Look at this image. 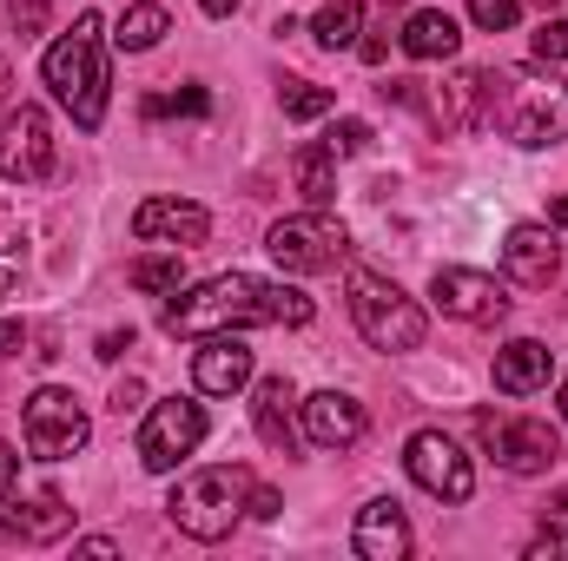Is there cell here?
<instances>
[{
	"label": "cell",
	"mask_w": 568,
	"mask_h": 561,
	"mask_svg": "<svg viewBox=\"0 0 568 561\" xmlns=\"http://www.w3.org/2000/svg\"><path fill=\"white\" fill-rule=\"evenodd\" d=\"M245 324H311V297L291 284L252 278V272H225L205 278L199 290L165 304V330L172 337H219V330H245Z\"/></svg>",
	"instance_id": "1"
},
{
	"label": "cell",
	"mask_w": 568,
	"mask_h": 561,
	"mask_svg": "<svg viewBox=\"0 0 568 561\" xmlns=\"http://www.w3.org/2000/svg\"><path fill=\"white\" fill-rule=\"evenodd\" d=\"M100 13H80L73 20V33H60L53 47H47V86H53V100L73 113V126L80 133H93L100 120H106V53H100Z\"/></svg>",
	"instance_id": "2"
},
{
	"label": "cell",
	"mask_w": 568,
	"mask_h": 561,
	"mask_svg": "<svg viewBox=\"0 0 568 561\" xmlns=\"http://www.w3.org/2000/svg\"><path fill=\"white\" fill-rule=\"evenodd\" d=\"M245 509H252V469H245V462L192 469V476L172 489V502H165L172 529H179V536H192V542H225V536L239 529V516H245Z\"/></svg>",
	"instance_id": "3"
},
{
	"label": "cell",
	"mask_w": 568,
	"mask_h": 561,
	"mask_svg": "<svg viewBox=\"0 0 568 561\" xmlns=\"http://www.w3.org/2000/svg\"><path fill=\"white\" fill-rule=\"evenodd\" d=\"M351 317H357V330H364L371 350H417L429 330L424 310L390 278H377V272H351Z\"/></svg>",
	"instance_id": "4"
},
{
	"label": "cell",
	"mask_w": 568,
	"mask_h": 561,
	"mask_svg": "<svg viewBox=\"0 0 568 561\" xmlns=\"http://www.w3.org/2000/svg\"><path fill=\"white\" fill-rule=\"evenodd\" d=\"M20 436H27V449H33L40 462H67V456L87 449L93 422H87V404H80L73 390L47 384V390L27 397V410H20Z\"/></svg>",
	"instance_id": "5"
},
{
	"label": "cell",
	"mask_w": 568,
	"mask_h": 561,
	"mask_svg": "<svg viewBox=\"0 0 568 561\" xmlns=\"http://www.w3.org/2000/svg\"><path fill=\"white\" fill-rule=\"evenodd\" d=\"M265 252L278 258L291 278H317V272H337V258L351 252V238H344V225L331 218V212H297V218H284L272 225V238H265Z\"/></svg>",
	"instance_id": "6"
},
{
	"label": "cell",
	"mask_w": 568,
	"mask_h": 561,
	"mask_svg": "<svg viewBox=\"0 0 568 561\" xmlns=\"http://www.w3.org/2000/svg\"><path fill=\"white\" fill-rule=\"evenodd\" d=\"M404 469H410V482H417L424 496H436V502H469V496H476V469H469V456H463L443 429H417V436H410Z\"/></svg>",
	"instance_id": "7"
},
{
	"label": "cell",
	"mask_w": 568,
	"mask_h": 561,
	"mask_svg": "<svg viewBox=\"0 0 568 561\" xmlns=\"http://www.w3.org/2000/svg\"><path fill=\"white\" fill-rule=\"evenodd\" d=\"M205 410L199 404H185V397H165L152 417H145V429H140V462L152 469V476H172L199 442H205Z\"/></svg>",
	"instance_id": "8"
},
{
	"label": "cell",
	"mask_w": 568,
	"mask_h": 561,
	"mask_svg": "<svg viewBox=\"0 0 568 561\" xmlns=\"http://www.w3.org/2000/svg\"><path fill=\"white\" fill-rule=\"evenodd\" d=\"M483 442L509 476H542L562 462V436L542 417H483Z\"/></svg>",
	"instance_id": "9"
},
{
	"label": "cell",
	"mask_w": 568,
	"mask_h": 561,
	"mask_svg": "<svg viewBox=\"0 0 568 561\" xmlns=\"http://www.w3.org/2000/svg\"><path fill=\"white\" fill-rule=\"evenodd\" d=\"M53 172V126L40 106H7L0 113V178L40 185Z\"/></svg>",
	"instance_id": "10"
},
{
	"label": "cell",
	"mask_w": 568,
	"mask_h": 561,
	"mask_svg": "<svg viewBox=\"0 0 568 561\" xmlns=\"http://www.w3.org/2000/svg\"><path fill=\"white\" fill-rule=\"evenodd\" d=\"M429 297L443 317H463V324H503L509 317V297L489 272H463V265H443L429 278Z\"/></svg>",
	"instance_id": "11"
},
{
	"label": "cell",
	"mask_w": 568,
	"mask_h": 561,
	"mask_svg": "<svg viewBox=\"0 0 568 561\" xmlns=\"http://www.w3.org/2000/svg\"><path fill=\"white\" fill-rule=\"evenodd\" d=\"M133 232H140L145 245L192 252V245H205V238H212V212H205V205H192V198H145L140 212H133Z\"/></svg>",
	"instance_id": "12"
},
{
	"label": "cell",
	"mask_w": 568,
	"mask_h": 561,
	"mask_svg": "<svg viewBox=\"0 0 568 561\" xmlns=\"http://www.w3.org/2000/svg\"><path fill=\"white\" fill-rule=\"evenodd\" d=\"M0 529L13 536V542H60L67 529H73V509H67V496L60 489H33V496H7L0 502Z\"/></svg>",
	"instance_id": "13"
},
{
	"label": "cell",
	"mask_w": 568,
	"mask_h": 561,
	"mask_svg": "<svg viewBox=\"0 0 568 561\" xmlns=\"http://www.w3.org/2000/svg\"><path fill=\"white\" fill-rule=\"evenodd\" d=\"M503 272H509V284H523V290H549L556 272H562V245L542 225H516L503 238Z\"/></svg>",
	"instance_id": "14"
},
{
	"label": "cell",
	"mask_w": 568,
	"mask_h": 561,
	"mask_svg": "<svg viewBox=\"0 0 568 561\" xmlns=\"http://www.w3.org/2000/svg\"><path fill=\"white\" fill-rule=\"evenodd\" d=\"M304 436H311L317 449H351V442L364 436V404L344 397V390H317V397H304Z\"/></svg>",
	"instance_id": "15"
},
{
	"label": "cell",
	"mask_w": 568,
	"mask_h": 561,
	"mask_svg": "<svg viewBox=\"0 0 568 561\" xmlns=\"http://www.w3.org/2000/svg\"><path fill=\"white\" fill-rule=\"evenodd\" d=\"M192 384L205 390V397H232V390H245L252 384V350L239 344V337H205V350L192 357Z\"/></svg>",
	"instance_id": "16"
},
{
	"label": "cell",
	"mask_w": 568,
	"mask_h": 561,
	"mask_svg": "<svg viewBox=\"0 0 568 561\" xmlns=\"http://www.w3.org/2000/svg\"><path fill=\"white\" fill-rule=\"evenodd\" d=\"M549 370H556V350L536 344V337H516V344L496 350V390H503V397H529V390H542Z\"/></svg>",
	"instance_id": "17"
},
{
	"label": "cell",
	"mask_w": 568,
	"mask_h": 561,
	"mask_svg": "<svg viewBox=\"0 0 568 561\" xmlns=\"http://www.w3.org/2000/svg\"><path fill=\"white\" fill-rule=\"evenodd\" d=\"M357 555L364 561H404L410 555V522H404V509L397 502H364V516H357Z\"/></svg>",
	"instance_id": "18"
},
{
	"label": "cell",
	"mask_w": 568,
	"mask_h": 561,
	"mask_svg": "<svg viewBox=\"0 0 568 561\" xmlns=\"http://www.w3.org/2000/svg\"><path fill=\"white\" fill-rule=\"evenodd\" d=\"M291 404H297L291 377H265V384H258V397H252V422H258L265 449H278V456H291V449H297V429H291Z\"/></svg>",
	"instance_id": "19"
},
{
	"label": "cell",
	"mask_w": 568,
	"mask_h": 561,
	"mask_svg": "<svg viewBox=\"0 0 568 561\" xmlns=\"http://www.w3.org/2000/svg\"><path fill=\"white\" fill-rule=\"evenodd\" d=\"M509 140L516 145H556L568 140V100L562 93H529L523 113L509 120Z\"/></svg>",
	"instance_id": "20"
},
{
	"label": "cell",
	"mask_w": 568,
	"mask_h": 561,
	"mask_svg": "<svg viewBox=\"0 0 568 561\" xmlns=\"http://www.w3.org/2000/svg\"><path fill=\"white\" fill-rule=\"evenodd\" d=\"M397 47H404L410 60H449V53L463 47V33H456V20H449V13H436V7H424V13H410V20H404Z\"/></svg>",
	"instance_id": "21"
},
{
	"label": "cell",
	"mask_w": 568,
	"mask_h": 561,
	"mask_svg": "<svg viewBox=\"0 0 568 561\" xmlns=\"http://www.w3.org/2000/svg\"><path fill=\"white\" fill-rule=\"evenodd\" d=\"M331 159H337V152H331L324 140L304 145V152L291 159V178H297V192H304L317 212H331V198H337V172H331Z\"/></svg>",
	"instance_id": "22"
},
{
	"label": "cell",
	"mask_w": 568,
	"mask_h": 561,
	"mask_svg": "<svg viewBox=\"0 0 568 561\" xmlns=\"http://www.w3.org/2000/svg\"><path fill=\"white\" fill-rule=\"evenodd\" d=\"M357 27H364V0H324L311 20V40L337 53V47H357Z\"/></svg>",
	"instance_id": "23"
},
{
	"label": "cell",
	"mask_w": 568,
	"mask_h": 561,
	"mask_svg": "<svg viewBox=\"0 0 568 561\" xmlns=\"http://www.w3.org/2000/svg\"><path fill=\"white\" fill-rule=\"evenodd\" d=\"M165 27H172V20H165V7H159V0H133V7L120 13V33H113V40H120L126 53H145V47H159V40H165Z\"/></svg>",
	"instance_id": "24"
},
{
	"label": "cell",
	"mask_w": 568,
	"mask_h": 561,
	"mask_svg": "<svg viewBox=\"0 0 568 561\" xmlns=\"http://www.w3.org/2000/svg\"><path fill=\"white\" fill-rule=\"evenodd\" d=\"M278 106H284V120H324L337 106V93L331 86H311V80H284Z\"/></svg>",
	"instance_id": "25"
},
{
	"label": "cell",
	"mask_w": 568,
	"mask_h": 561,
	"mask_svg": "<svg viewBox=\"0 0 568 561\" xmlns=\"http://www.w3.org/2000/svg\"><path fill=\"white\" fill-rule=\"evenodd\" d=\"M126 278H133V290H152V297H165V290H179V284H185V265H179V252H172V258H140Z\"/></svg>",
	"instance_id": "26"
},
{
	"label": "cell",
	"mask_w": 568,
	"mask_h": 561,
	"mask_svg": "<svg viewBox=\"0 0 568 561\" xmlns=\"http://www.w3.org/2000/svg\"><path fill=\"white\" fill-rule=\"evenodd\" d=\"M516 13H523V0H469V20H476L483 33H509Z\"/></svg>",
	"instance_id": "27"
},
{
	"label": "cell",
	"mask_w": 568,
	"mask_h": 561,
	"mask_svg": "<svg viewBox=\"0 0 568 561\" xmlns=\"http://www.w3.org/2000/svg\"><path fill=\"white\" fill-rule=\"evenodd\" d=\"M205 106H212V100H205L199 86H185V93H159V100H145V113H152V120H165V113H205Z\"/></svg>",
	"instance_id": "28"
},
{
	"label": "cell",
	"mask_w": 568,
	"mask_h": 561,
	"mask_svg": "<svg viewBox=\"0 0 568 561\" xmlns=\"http://www.w3.org/2000/svg\"><path fill=\"white\" fill-rule=\"evenodd\" d=\"M324 145H331V152H344V159H357V152H371V126H364V120H337Z\"/></svg>",
	"instance_id": "29"
},
{
	"label": "cell",
	"mask_w": 568,
	"mask_h": 561,
	"mask_svg": "<svg viewBox=\"0 0 568 561\" xmlns=\"http://www.w3.org/2000/svg\"><path fill=\"white\" fill-rule=\"evenodd\" d=\"M536 60H568V20H542V33H536Z\"/></svg>",
	"instance_id": "30"
},
{
	"label": "cell",
	"mask_w": 568,
	"mask_h": 561,
	"mask_svg": "<svg viewBox=\"0 0 568 561\" xmlns=\"http://www.w3.org/2000/svg\"><path fill=\"white\" fill-rule=\"evenodd\" d=\"M13 27H20V33L47 27V0H13Z\"/></svg>",
	"instance_id": "31"
},
{
	"label": "cell",
	"mask_w": 568,
	"mask_h": 561,
	"mask_svg": "<svg viewBox=\"0 0 568 561\" xmlns=\"http://www.w3.org/2000/svg\"><path fill=\"white\" fill-rule=\"evenodd\" d=\"M126 350H133V330H106L93 357H100V364H113V357H126Z\"/></svg>",
	"instance_id": "32"
},
{
	"label": "cell",
	"mask_w": 568,
	"mask_h": 561,
	"mask_svg": "<svg viewBox=\"0 0 568 561\" xmlns=\"http://www.w3.org/2000/svg\"><path fill=\"white\" fill-rule=\"evenodd\" d=\"M278 489H258V482H252V516H258V522H278Z\"/></svg>",
	"instance_id": "33"
},
{
	"label": "cell",
	"mask_w": 568,
	"mask_h": 561,
	"mask_svg": "<svg viewBox=\"0 0 568 561\" xmlns=\"http://www.w3.org/2000/svg\"><path fill=\"white\" fill-rule=\"evenodd\" d=\"M140 404H145V384H140V377H126V384L113 390V410L126 417V410H140Z\"/></svg>",
	"instance_id": "34"
},
{
	"label": "cell",
	"mask_w": 568,
	"mask_h": 561,
	"mask_svg": "<svg viewBox=\"0 0 568 561\" xmlns=\"http://www.w3.org/2000/svg\"><path fill=\"white\" fill-rule=\"evenodd\" d=\"M542 522H549V536H568V489H562V496H549Z\"/></svg>",
	"instance_id": "35"
},
{
	"label": "cell",
	"mask_w": 568,
	"mask_h": 561,
	"mask_svg": "<svg viewBox=\"0 0 568 561\" xmlns=\"http://www.w3.org/2000/svg\"><path fill=\"white\" fill-rule=\"evenodd\" d=\"M20 344H27V324H20V317H7V324H0V357H13Z\"/></svg>",
	"instance_id": "36"
},
{
	"label": "cell",
	"mask_w": 568,
	"mask_h": 561,
	"mask_svg": "<svg viewBox=\"0 0 568 561\" xmlns=\"http://www.w3.org/2000/svg\"><path fill=\"white\" fill-rule=\"evenodd\" d=\"M13 476H20V462H13V449H7V442H0V502H7V496H13Z\"/></svg>",
	"instance_id": "37"
},
{
	"label": "cell",
	"mask_w": 568,
	"mask_h": 561,
	"mask_svg": "<svg viewBox=\"0 0 568 561\" xmlns=\"http://www.w3.org/2000/svg\"><path fill=\"white\" fill-rule=\"evenodd\" d=\"M80 555H87V561H113V555H120V549H113L106 536H93V542H80Z\"/></svg>",
	"instance_id": "38"
},
{
	"label": "cell",
	"mask_w": 568,
	"mask_h": 561,
	"mask_svg": "<svg viewBox=\"0 0 568 561\" xmlns=\"http://www.w3.org/2000/svg\"><path fill=\"white\" fill-rule=\"evenodd\" d=\"M199 7H205V13H212V20H232V13H239V7H245V0H199Z\"/></svg>",
	"instance_id": "39"
},
{
	"label": "cell",
	"mask_w": 568,
	"mask_h": 561,
	"mask_svg": "<svg viewBox=\"0 0 568 561\" xmlns=\"http://www.w3.org/2000/svg\"><path fill=\"white\" fill-rule=\"evenodd\" d=\"M549 218H556V225H568V192L556 198V205H549Z\"/></svg>",
	"instance_id": "40"
},
{
	"label": "cell",
	"mask_w": 568,
	"mask_h": 561,
	"mask_svg": "<svg viewBox=\"0 0 568 561\" xmlns=\"http://www.w3.org/2000/svg\"><path fill=\"white\" fill-rule=\"evenodd\" d=\"M529 7H542V13H556V7H562V0H529Z\"/></svg>",
	"instance_id": "41"
},
{
	"label": "cell",
	"mask_w": 568,
	"mask_h": 561,
	"mask_svg": "<svg viewBox=\"0 0 568 561\" xmlns=\"http://www.w3.org/2000/svg\"><path fill=\"white\" fill-rule=\"evenodd\" d=\"M7 80H13V73H7V60H0V93H7Z\"/></svg>",
	"instance_id": "42"
},
{
	"label": "cell",
	"mask_w": 568,
	"mask_h": 561,
	"mask_svg": "<svg viewBox=\"0 0 568 561\" xmlns=\"http://www.w3.org/2000/svg\"><path fill=\"white\" fill-rule=\"evenodd\" d=\"M562 422H568V377H562Z\"/></svg>",
	"instance_id": "43"
}]
</instances>
